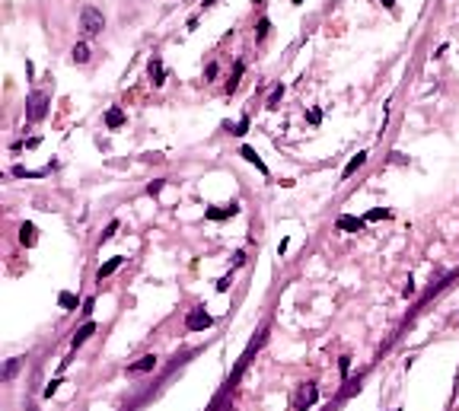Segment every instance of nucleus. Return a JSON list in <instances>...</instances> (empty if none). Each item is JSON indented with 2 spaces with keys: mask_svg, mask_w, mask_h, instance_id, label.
Returning a JSON list of instances; mask_svg holds the SVG:
<instances>
[{
  "mask_svg": "<svg viewBox=\"0 0 459 411\" xmlns=\"http://www.w3.org/2000/svg\"><path fill=\"white\" fill-rule=\"evenodd\" d=\"M80 29L86 32V36H99V32L106 29V16H102V10H96V7H83L80 10Z\"/></svg>",
  "mask_w": 459,
  "mask_h": 411,
  "instance_id": "1",
  "label": "nucleus"
},
{
  "mask_svg": "<svg viewBox=\"0 0 459 411\" xmlns=\"http://www.w3.org/2000/svg\"><path fill=\"white\" fill-rule=\"evenodd\" d=\"M48 102H51V96L48 93H29V99H26V118L29 121H42L48 115Z\"/></svg>",
  "mask_w": 459,
  "mask_h": 411,
  "instance_id": "2",
  "label": "nucleus"
},
{
  "mask_svg": "<svg viewBox=\"0 0 459 411\" xmlns=\"http://www.w3.org/2000/svg\"><path fill=\"white\" fill-rule=\"evenodd\" d=\"M211 325H214V316L204 309V306L188 309V316H185V328L188 331H204V328H211Z\"/></svg>",
  "mask_w": 459,
  "mask_h": 411,
  "instance_id": "3",
  "label": "nucleus"
},
{
  "mask_svg": "<svg viewBox=\"0 0 459 411\" xmlns=\"http://www.w3.org/2000/svg\"><path fill=\"white\" fill-rule=\"evenodd\" d=\"M239 214V204H227V207H207L204 217L207 220H227V217H236Z\"/></svg>",
  "mask_w": 459,
  "mask_h": 411,
  "instance_id": "4",
  "label": "nucleus"
},
{
  "mask_svg": "<svg viewBox=\"0 0 459 411\" xmlns=\"http://www.w3.org/2000/svg\"><path fill=\"white\" fill-rule=\"evenodd\" d=\"M363 223H367V220H360V217H351V214H341V217H338V230H348V233H360Z\"/></svg>",
  "mask_w": 459,
  "mask_h": 411,
  "instance_id": "5",
  "label": "nucleus"
},
{
  "mask_svg": "<svg viewBox=\"0 0 459 411\" xmlns=\"http://www.w3.org/2000/svg\"><path fill=\"white\" fill-rule=\"evenodd\" d=\"M125 121H128V115H125V109H118V106H112V109L106 112V128H112V131H115V128H121V125H125Z\"/></svg>",
  "mask_w": 459,
  "mask_h": 411,
  "instance_id": "6",
  "label": "nucleus"
},
{
  "mask_svg": "<svg viewBox=\"0 0 459 411\" xmlns=\"http://www.w3.org/2000/svg\"><path fill=\"white\" fill-rule=\"evenodd\" d=\"M153 366H157V354H144L137 363H131V366H128V373H150Z\"/></svg>",
  "mask_w": 459,
  "mask_h": 411,
  "instance_id": "7",
  "label": "nucleus"
},
{
  "mask_svg": "<svg viewBox=\"0 0 459 411\" xmlns=\"http://www.w3.org/2000/svg\"><path fill=\"white\" fill-rule=\"evenodd\" d=\"M150 83L153 86H163V83H166V71H163V61L160 58H150Z\"/></svg>",
  "mask_w": 459,
  "mask_h": 411,
  "instance_id": "8",
  "label": "nucleus"
},
{
  "mask_svg": "<svg viewBox=\"0 0 459 411\" xmlns=\"http://www.w3.org/2000/svg\"><path fill=\"white\" fill-rule=\"evenodd\" d=\"M121 265H125V258H121V255H112V258L106 261V265H99V271H96V277H99V281H102V277H109V274H115V271H118Z\"/></svg>",
  "mask_w": 459,
  "mask_h": 411,
  "instance_id": "9",
  "label": "nucleus"
},
{
  "mask_svg": "<svg viewBox=\"0 0 459 411\" xmlns=\"http://www.w3.org/2000/svg\"><path fill=\"white\" fill-rule=\"evenodd\" d=\"M20 242H23V246H36V242H39L36 223H23V226H20Z\"/></svg>",
  "mask_w": 459,
  "mask_h": 411,
  "instance_id": "10",
  "label": "nucleus"
},
{
  "mask_svg": "<svg viewBox=\"0 0 459 411\" xmlns=\"http://www.w3.org/2000/svg\"><path fill=\"white\" fill-rule=\"evenodd\" d=\"M239 156H242V160H246V163H252V166H255L258 172H265V176H268V166L262 163V156H258V153L252 150V147H242V150H239Z\"/></svg>",
  "mask_w": 459,
  "mask_h": 411,
  "instance_id": "11",
  "label": "nucleus"
},
{
  "mask_svg": "<svg viewBox=\"0 0 459 411\" xmlns=\"http://www.w3.org/2000/svg\"><path fill=\"white\" fill-rule=\"evenodd\" d=\"M363 163H367V150H360L357 156H351V160H348V166H344V172H341V179H351V176L360 169Z\"/></svg>",
  "mask_w": 459,
  "mask_h": 411,
  "instance_id": "12",
  "label": "nucleus"
},
{
  "mask_svg": "<svg viewBox=\"0 0 459 411\" xmlns=\"http://www.w3.org/2000/svg\"><path fill=\"white\" fill-rule=\"evenodd\" d=\"M90 335H96V322H86L83 328H77V335H74V341H71V344H74V347H80V344H83V341L90 338Z\"/></svg>",
  "mask_w": 459,
  "mask_h": 411,
  "instance_id": "13",
  "label": "nucleus"
},
{
  "mask_svg": "<svg viewBox=\"0 0 459 411\" xmlns=\"http://www.w3.org/2000/svg\"><path fill=\"white\" fill-rule=\"evenodd\" d=\"M71 58H74V64H86V61H90V48H86L83 42H80V45H74Z\"/></svg>",
  "mask_w": 459,
  "mask_h": 411,
  "instance_id": "14",
  "label": "nucleus"
},
{
  "mask_svg": "<svg viewBox=\"0 0 459 411\" xmlns=\"http://www.w3.org/2000/svg\"><path fill=\"white\" fill-rule=\"evenodd\" d=\"M58 303H61V306H64V309H77V303H80V300H77V293H71V290H64V293H61V296H58Z\"/></svg>",
  "mask_w": 459,
  "mask_h": 411,
  "instance_id": "15",
  "label": "nucleus"
},
{
  "mask_svg": "<svg viewBox=\"0 0 459 411\" xmlns=\"http://www.w3.org/2000/svg\"><path fill=\"white\" fill-rule=\"evenodd\" d=\"M319 398V389L313 386V382H309V386L306 389H303V408H309V405H313V401Z\"/></svg>",
  "mask_w": 459,
  "mask_h": 411,
  "instance_id": "16",
  "label": "nucleus"
},
{
  "mask_svg": "<svg viewBox=\"0 0 459 411\" xmlns=\"http://www.w3.org/2000/svg\"><path fill=\"white\" fill-rule=\"evenodd\" d=\"M239 77H242V61H236V67H233V80L227 83V93H236V86H239Z\"/></svg>",
  "mask_w": 459,
  "mask_h": 411,
  "instance_id": "17",
  "label": "nucleus"
},
{
  "mask_svg": "<svg viewBox=\"0 0 459 411\" xmlns=\"http://www.w3.org/2000/svg\"><path fill=\"white\" fill-rule=\"evenodd\" d=\"M281 96H284V83H278V86H274V93H271V96H268V102H265V106H268V109H278V102H281Z\"/></svg>",
  "mask_w": 459,
  "mask_h": 411,
  "instance_id": "18",
  "label": "nucleus"
},
{
  "mask_svg": "<svg viewBox=\"0 0 459 411\" xmlns=\"http://www.w3.org/2000/svg\"><path fill=\"white\" fill-rule=\"evenodd\" d=\"M20 363H23V357H13V360H7V366H4V379H13V373L20 370Z\"/></svg>",
  "mask_w": 459,
  "mask_h": 411,
  "instance_id": "19",
  "label": "nucleus"
},
{
  "mask_svg": "<svg viewBox=\"0 0 459 411\" xmlns=\"http://www.w3.org/2000/svg\"><path fill=\"white\" fill-rule=\"evenodd\" d=\"M246 131H249V115H242V118L236 121V125H233V128H230V134H236V137H242V134H246Z\"/></svg>",
  "mask_w": 459,
  "mask_h": 411,
  "instance_id": "20",
  "label": "nucleus"
},
{
  "mask_svg": "<svg viewBox=\"0 0 459 411\" xmlns=\"http://www.w3.org/2000/svg\"><path fill=\"white\" fill-rule=\"evenodd\" d=\"M13 176H29V179H39V176H45L42 169H26V166H16L13 169Z\"/></svg>",
  "mask_w": 459,
  "mask_h": 411,
  "instance_id": "21",
  "label": "nucleus"
},
{
  "mask_svg": "<svg viewBox=\"0 0 459 411\" xmlns=\"http://www.w3.org/2000/svg\"><path fill=\"white\" fill-rule=\"evenodd\" d=\"M268 29H271V23H268L265 16H262V20H258V26H255V36H258V39H265V36H268Z\"/></svg>",
  "mask_w": 459,
  "mask_h": 411,
  "instance_id": "22",
  "label": "nucleus"
},
{
  "mask_svg": "<svg viewBox=\"0 0 459 411\" xmlns=\"http://www.w3.org/2000/svg\"><path fill=\"white\" fill-rule=\"evenodd\" d=\"M338 370H341V379H348V373H351V357H348V354L338 360Z\"/></svg>",
  "mask_w": 459,
  "mask_h": 411,
  "instance_id": "23",
  "label": "nucleus"
},
{
  "mask_svg": "<svg viewBox=\"0 0 459 411\" xmlns=\"http://www.w3.org/2000/svg\"><path fill=\"white\" fill-rule=\"evenodd\" d=\"M163 185H166V182H163V179H157V182H150V185H147V191H150V195L157 198L160 191H163Z\"/></svg>",
  "mask_w": 459,
  "mask_h": 411,
  "instance_id": "24",
  "label": "nucleus"
},
{
  "mask_svg": "<svg viewBox=\"0 0 459 411\" xmlns=\"http://www.w3.org/2000/svg\"><path fill=\"white\" fill-rule=\"evenodd\" d=\"M115 230H118V220H112V223L106 226V230H102V242H106V239H112V236H115Z\"/></svg>",
  "mask_w": 459,
  "mask_h": 411,
  "instance_id": "25",
  "label": "nucleus"
},
{
  "mask_svg": "<svg viewBox=\"0 0 459 411\" xmlns=\"http://www.w3.org/2000/svg\"><path fill=\"white\" fill-rule=\"evenodd\" d=\"M383 217H389V211H386V207H376V211L367 214V220H383Z\"/></svg>",
  "mask_w": 459,
  "mask_h": 411,
  "instance_id": "26",
  "label": "nucleus"
},
{
  "mask_svg": "<svg viewBox=\"0 0 459 411\" xmlns=\"http://www.w3.org/2000/svg\"><path fill=\"white\" fill-rule=\"evenodd\" d=\"M230 284H233V277H230V274H227V277H220V281H217V290H220V293H227V290H230Z\"/></svg>",
  "mask_w": 459,
  "mask_h": 411,
  "instance_id": "27",
  "label": "nucleus"
},
{
  "mask_svg": "<svg viewBox=\"0 0 459 411\" xmlns=\"http://www.w3.org/2000/svg\"><path fill=\"white\" fill-rule=\"evenodd\" d=\"M58 386H61V379H51L48 386H45V398H51V395H55V392H58Z\"/></svg>",
  "mask_w": 459,
  "mask_h": 411,
  "instance_id": "28",
  "label": "nucleus"
},
{
  "mask_svg": "<svg viewBox=\"0 0 459 411\" xmlns=\"http://www.w3.org/2000/svg\"><path fill=\"white\" fill-rule=\"evenodd\" d=\"M309 125H319V121H322V112H319V109H309Z\"/></svg>",
  "mask_w": 459,
  "mask_h": 411,
  "instance_id": "29",
  "label": "nucleus"
},
{
  "mask_svg": "<svg viewBox=\"0 0 459 411\" xmlns=\"http://www.w3.org/2000/svg\"><path fill=\"white\" fill-rule=\"evenodd\" d=\"M93 309H96V300H93V296H90V300H86V303H83V309H80V312H83V316H90V312H93Z\"/></svg>",
  "mask_w": 459,
  "mask_h": 411,
  "instance_id": "30",
  "label": "nucleus"
},
{
  "mask_svg": "<svg viewBox=\"0 0 459 411\" xmlns=\"http://www.w3.org/2000/svg\"><path fill=\"white\" fill-rule=\"evenodd\" d=\"M204 77H207V80H214V77H217V64H207V71H204Z\"/></svg>",
  "mask_w": 459,
  "mask_h": 411,
  "instance_id": "31",
  "label": "nucleus"
},
{
  "mask_svg": "<svg viewBox=\"0 0 459 411\" xmlns=\"http://www.w3.org/2000/svg\"><path fill=\"white\" fill-rule=\"evenodd\" d=\"M242 261H246V252H236V255H233V265H236V268H239V265H242Z\"/></svg>",
  "mask_w": 459,
  "mask_h": 411,
  "instance_id": "32",
  "label": "nucleus"
},
{
  "mask_svg": "<svg viewBox=\"0 0 459 411\" xmlns=\"http://www.w3.org/2000/svg\"><path fill=\"white\" fill-rule=\"evenodd\" d=\"M379 4H383L386 10H392V7H395V0H379Z\"/></svg>",
  "mask_w": 459,
  "mask_h": 411,
  "instance_id": "33",
  "label": "nucleus"
},
{
  "mask_svg": "<svg viewBox=\"0 0 459 411\" xmlns=\"http://www.w3.org/2000/svg\"><path fill=\"white\" fill-rule=\"evenodd\" d=\"M252 4H265V0H252Z\"/></svg>",
  "mask_w": 459,
  "mask_h": 411,
  "instance_id": "34",
  "label": "nucleus"
},
{
  "mask_svg": "<svg viewBox=\"0 0 459 411\" xmlns=\"http://www.w3.org/2000/svg\"><path fill=\"white\" fill-rule=\"evenodd\" d=\"M293 4H303V0H293Z\"/></svg>",
  "mask_w": 459,
  "mask_h": 411,
  "instance_id": "35",
  "label": "nucleus"
},
{
  "mask_svg": "<svg viewBox=\"0 0 459 411\" xmlns=\"http://www.w3.org/2000/svg\"><path fill=\"white\" fill-rule=\"evenodd\" d=\"M300 411H306V408H300Z\"/></svg>",
  "mask_w": 459,
  "mask_h": 411,
  "instance_id": "36",
  "label": "nucleus"
}]
</instances>
